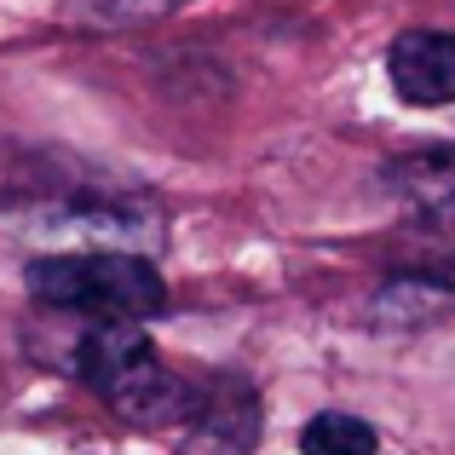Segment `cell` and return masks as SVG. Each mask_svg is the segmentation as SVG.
Wrapping results in <instances>:
<instances>
[{
	"label": "cell",
	"mask_w": 455,
	"mask_h": 455,
	"mask_svg": "<svg viewBox=\"0 0 455 455\" xmlns=\"http://www.w3.org/2000/svg\"><path fill=\"white\" fill-rule=\"evenodd\" d=\"M387 76L403 104H455V35L450 29H410L392 41Z\"/></svg>",
	"instance_id": "3"
},
{
	"label": "cell",
	"mask_w": 455,
	"mask_h": 455,
	"mask_svg": "<svg viewBox=\"0 0 455 455\" xmlns=\"http://www.w3.org/2000/svg\"><path fill=\"white\" fill-rule=\"evenodd\" d=\"M29 294L52 311H81V317H127L150 323L167 306V283L150 259L139 254H41L23 271Z\"/></svg>",
	"instance_id": "1"
},
{
	"label": "cell",
	"mask_w": 455,
	"mask_h": 455,
	"mask_svg": "<svg viewBox=\"0 0 455 455\" xmlns=\"http://www.w3.org/2000/svg\"><path fill=\"white\" fill-rule=\"evenodd\" d=\"M254 427H259L254 392L231 387V392H220V398H208L196 410V433H190V450L185 455H248Z\"/></svg>",
	"instance_id": "5"
},
{
	"label": "cell",
	"mask_w": 455,
	"mask_h": 455,
	"mask_svg": "<svg viewBox=\"0 0 455 455\" xmlns=\"http://www.w3.org/2000/svg\"><path fill=\"white\" fill-rule=\"evenodd\" d=\"M139 6H173V0H139Z\"/></svg>",
	"instance_id": "7"
},
{
	"label": "cell",
	"mask_w": 455,
	"mask_h": 455,
	"mask_svg": "<svg viewBox=\"0 0 455 455\" xmlns=\"http://www.w3.org/2000/svg\"><path fill=\"white\" fill-rule=\"evenodd\" d=\"M387 185L398 190L410 208L433 213V220H455V145L398 156V162L387 167Z\"/></svg>",
	"instance_id": "4"
},
{
	"label": "cell",
	"mask_w": 455,
	"mask_h": 455,
	"mask_svg": "<svg viewBox=\"0 0 455 455\" xmlns=\"http://www.w3.org/2000/svg\"><path fill=\"white\" fill-rule=\"evenodd\" d=\"M375 427L346 410H323L300 427V455H375Z\"/></svg>",
	"instance_id": "6"
},
{
	"label": "cell",
	"mask_w": 455,
	"mask_h": 455,
	"mask_svg": "<svg viewBox=\"0 0 455 455\" xmlns=\"http://www.w3.org/2000/svg\"><path fill=\"white\" fill-rule=\"evenodd\" d=\"M76 375L116 415L145 421V427L179 415V398H185V387L156 357L145 323H127V317H92V329L76 340Z\"/></svg>",
	"instance_id": "2"
}]
</instances>
